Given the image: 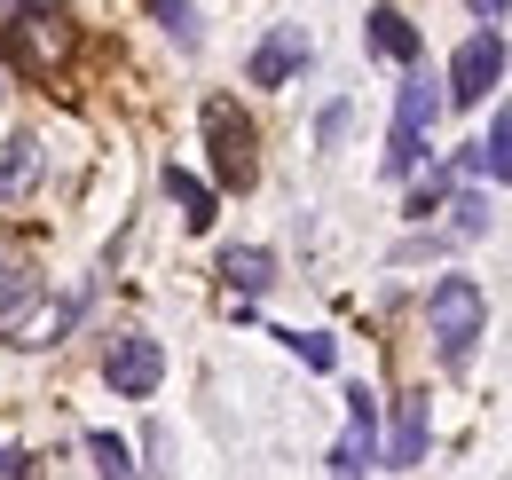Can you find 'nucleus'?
<instances>
[{
  "label": "nucleus",
  "instance_id": "f257e3e1",
  "mask_svg": "<svg viewBox=\"0 0 512 480\" xmlns=\"http://www.w3.org/2000/svg\"><path fill=\"white\" fill-rule=\"evenodd\" d=\"M79 315H87V292H71V300L48 307V276H40L32 260L0 252V339H16V347H56Z\"/></svg>",
  "mask_w": 512,
  "mask_h": 480
},
{
  "label": "nucleus",
  "instance_id": "f03ea898",
  "mask_svg": "<svg viewBox=\"0 0 512 480\" xmlns=\"http://www.w3.org/2000/svg\"><path fill=\"white\" fill-rule=\"evenodd\" d=\"M71 48H79V24H71L64 0H0V56L16 63L24 79L64 71Z\"/></svg>",
  "mask_w": 512,
  "mask_h": 480
},
{
  "label": "nucleus",
  "instance_id": "7ed1b4c3",
  "mask_svg": "<svg viewBox=\"0 0 512 480\" xmlns=\"http://www.w3.org/2000/svg\"><path fill=\"white\" fill-rule=\"evenodd\" d=\"M426 331H434L442 370H465L473 347H481V331H489V292H481L473 276H442V284L426 292Z\"/></svg>",
  "mask_w": 512,
  "mask_h": 480
},
{
  "label": "nucleus",
  "instance_id": "20e7f679",
  "mask_svg": "<svg viewBox=\"0 0 512 480\" xmlns=\"http://www.w3.org/2000/svg\"><path fill=\"white\" fill-rule=\"evenodd\" d=\"M434 119H442V79L434 71H402V95H394V126H386V181H410L418 166H426V134H434Z\"/></svg>",
  "mask_w": 512,
  "mask_h": 480
},
{
  "label": "nucleus",
  "instance_id": "39448f33",
  "mask_svg": "<svg viewBox=\"0 0 512 480\" xmlns=\"http://www.w3.org/2000/svg\"><path fill=\"white\" fill-rule=\"evenodd\" d=\"M197 126H205V150H213V189H253L260 181V134L253 119L229 103V95H205V111H197Z\"/></svg>",
  "mask_w": 512,
  "mask_h": 480
},
{
  "label": "nucleus",
  "instance_id": "423d86ee",
  "mask_svg": "<svg viewBox=\"0 0 512 480\" xmlns=\"http://www.w3.org/2000/svg\"><path fill=\"white\" fill-rule=\"evenodd\" d=\"M505 79V32L489 24V32H473L457 56H449V79H442V103L457 111H473V103H489V87Z\"/></svg>",
  "mask_w": 512,
  "mask_h": 480
},
{
  "label": "nucleus",
  "instance_id": "0eeeda50",
  "mask_svg": "<svg viewBox=\"0 0 512 480\" xmlns=\"http://www.w3.org/2000/svg\"><path fill=\"white\" fill-rule=\"evenodd\" d=\"M158 378H166V347H158L150 331H119V339L103 347V386H111V394L150 402V394H158Z\"/></svg>",
  "mask_w": 512,
  "mask_h": 480
},
{
  "label": "nucleus",
  "instance_id": "6e6552de",
  "mask_svg": "<svg viewBox=\"0 0 512 480\" xmlns=\"http://www.w3.org/2000/svg\"><path fill=\"white\" fill-rule=\"evenodd\" d=\"M371 465H379V394L347 386V433L331 449V480H363Z\"/></svg>",
  "mask_w": 512,
  "mask_h": 480
},
{
  "label": "nucleus",
  "instance_id": "1a4fd4ad",
  "mask_svg": "<svg viewBox=\"0 0 512 480\" xmlns=\"http://www.w3.org/2000/svg\"><path fill=\"white\" fill-rule=\"evenodd\" d=\"M426 441H434V410H426V394H402V402H394V425H386V441H379V465H386V473L426 465Z\"/></svg>",
  "mask_w": 512,
  "mask_h": 480
},
{
  "label": "nucleus",
  "instance_id": "9d476101",
  "mask_svg": "<svg viewBox=\"0 0 512 480\" xmlns=\"http://www.w3.org/2000/svg\"><path fill=\"white\" fill-rule=\"evenodd\" d=\"M245 71H253V87H284V79H300V71H308V32H300V24H276V32L253 48Z\"/></svg>",
  "mask_w": 512,
  "mask_h": 480
},
{
  "label": "nucleus",
  "instance_id": "9b49d317",
  "mask_svg": "<svg viewBox=\"0 0 512 480\" xmlns=\"http://www.w3.org/2000/svg\"><path fill=\"white\" fill-rule=\"evenodd\" d=\"M457 174H473V181H505V189H512V103H497V119H489V134H481V142H465Z\"/></svg>",
  "mask_w": 512,
  "mask_h": 480
},
{
  "label": "nucleus",
  "instance_id": "f8f14e48",
  "mask_svg": "<svg viewBox=\"0 0 512 480\" xmlns=\"http://www.w3.org/2000/svg\"><path fill=\"white\" fill-rule=\"evenodd\" d=\"M371 48H379L386 63H402V71H410L418 56H426V40H418V24H410V16L394 8V0H379V8H371Z\"/></svg>",
  "mask_w": 512,
  "mask_h": 480
},
{
  "label": "nucleus",
  "instance_id": "ddd939ff",
  "mask_svg": "<svg viewBox=\"0 0 512 480\" xmlns=\"http://www.w3.org/2000/svg\"><path fill=\"white\" fill-rule=\"evenodd\" d=\"M213 268H221L229 292H268V284H276V252H260V244H221Z\"/></svg>",
  "mask_w": 512,
  "mask_h": 480
},
{
  "label": "nucleus",
  "instance_id": "4468645a",
  "mask_svg": "<svg viewBox=\"0 0 512 480\" xmlns=\"http://www.w3.org/2000/svg\"><path fill=\"white\" fill-rule=\"evenodd\" d=\"M158 181H166V197L182 205V221H190V229H213V205H221V189H205L190 166H166Z\"/></svg>",
  "mask_w": 512,
  "mask_h": 480
},
{
  "label": "nucleus",
  "instance_id": "2eb2a0df",
  "mask_svg": "<svg viewBox=\"0 0 512 480\" xmlns=\"http://www.w3.org/2000/svg\"><path fill=\"white\" fill-rule=\"evenodd\" d=\"M32 181H40V142H32V134H16V142L0 150V205H8V197H24Z\"/></svg>",
  "mask_w": 512,
  "mask_h": 480
},
{
  "label": "nucleus",
  "instance_id": "dca6fc26",
  "mask_svg": "<svg viewBox=\"0 0 512 480\" xmlns=\"http://www.w3.org/2000/svg\"><path fill=\"white\" fill-rule=\"evenodd\" d=\"M150 16H158V32L174 40V48H197L205 32H197V8L190 0H150Z\"/></svg>",
  "mask_w": 512,
  "mask_h": 480
},
{
  "label": "nucleus",
  "instance_id": "f3484780",
  "mask_svg": "<svg viewBox=\"0 0 512 480\" xmlns=\"http://www.w3.org/2000/svg\"><path fill=\"white\" fill-rule=\"evenodd\" d=\"M442 213H457V221H449V237H489V197H481V189H457Z\"/></svg>",
  "mask_w": 512,
  "mask_h": 480
},
{
  "label": "nucleus",
  "instance_id": "a211bd4d",
  "mask_svg": "<svg viewBox=\"0 0 512 480\" xmlns=\"http://www.w3.org/2000/svg\"><path fill=\"white\" fill-rule=\"evenodd\" d=\"M87 457H95V473H103V480H134V457H127L119 433H87Z\"/></svg>",
  "mask_w": 512,
  "mask_h": 480
},
{
  "label": "nucleus",
  "instance_id": "6ab92c4d",
  "mask_svg": "<svg viewBox=\"0 0 512 480\" xmlns=\"http://www.w3.org/2000/svg\"><path fill=\"white\" fill-rule=\"evenodd\" d=\"M276 339H284V347H292V355L308 362V370H331V362H339V347H331V339H323V331H276Z\"/></svg>",
  "mask_w": 512,
  "mask_h": 480
},
{
  "label": "nucleus",
  "instance_id": "aec40b11",
  "mask_svg": "<svg viewBox=\"0 0 512 480\" xmlns=\"http://www.w3.org/2000/svg\"><path fill=\"white\" fill-rule=\"evenodd\" d=\"M449 205V166H434V174L410 189V221H426V213H442Z\"/></svg>",
  "mask_w": 512,
  "mask_h": 480
},
{
  "label": "nucleus",
  "instance_id": "412c9836",
  "mask_svg": "<svg viewBox=\"0 0 512 480\" xmlns=\"http://www.w3.org/2000/svg\"><path fill=\"white\" fill-rule=\"evenodd\" d=\"M347 126H355V111H347V103H323V119H316V142H323V150H339V142H347Z\"/></svg>",
  "mask_w": 512,
  "mask_h": 480
},
{
  "label": "nucleus",
  "instance_id": "4be33fe9",
  "mask_svg": "<svg viewBox=\"0 0 512 480\" xmlns=\"http://www.w3.org/2000/svg\"><path fill=\"white\" fill-rule=\"evenodd\" d=\"M0 480H32V457L24 449H0Z\"/></svg>",
  "mask_w": 512,
  "mask_h": 480
},
{
  "label": "nucleus",
  "instance_id": "5701e85b",
  "mask_svg": "<svg viewBox=\"0 0 512 480\" xmlns=\"http://www.w3.org/2000/svg\"><path fill=\"white\" fill-rule=\"evenodd\" d=\"M465 8H473L481 24H505V8H512V0H465Z\"/></svg>",
  "mask_w": 512,
  "mask_h": 480
}]
</instances>
